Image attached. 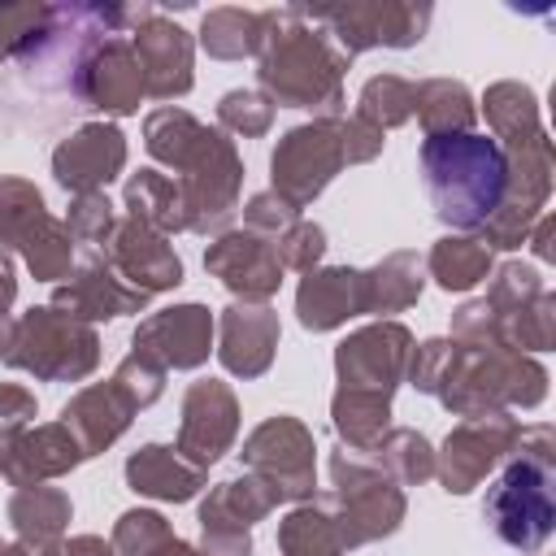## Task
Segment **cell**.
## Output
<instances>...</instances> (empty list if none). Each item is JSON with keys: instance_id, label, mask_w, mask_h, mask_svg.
I'll list each match as a JSON object with an SVG mask.
<instances>
[{"instance_id": "7402d4cb", "label": "cell", "mask_w": 556, "mask_h": 556, "mask_svg": "<svg viewBox=\"0 0 556 556\" xmlns=\"http://www.w3.org/2000/svg\"><path fill=\"white\" fill-rule=\"evenodd\" d=\"M213 334H217V348L213 352H217L222 369L235 374V378H243V382H252V378H261L274 365L282 326H278V313L269 304H243V300H235V304H226L217 313Z\"/></svg>"}, {"instance_id": "9c48e42d", "label": "cell", "mask_w": 556, "mask_h": 556, "mask_svg": "<svg viewBox=\"0 0 556 556\" xmlns=\"http://www.w3.org/2000/svg\"><path fill=\"white\" fill-rule=\"evenodd\" d=\"M308 17L352 61L369 48H413V43H421L434 9L430 4H404V0H348V4L308 9Z\"/></svg>"}, {"instance_id": "ab89813d", "label": "cell", "mask_w": 556, "mask_h": 556, "mask_svg": "<svg viewBox=\"0 0 556 556\" xmlns=\"http://www.w3.org/2000/svg\"><path fill=\"white\" fill-rule=\"evenodd\" d=\"M500 343L513 352H547L556 343V295L539 291L534 300H526L521 308L500 317Z\"/></svg>"}, {"instance_id": "7bdbcfd3", "label": "cell", "mask_w": 556, "mask_h": 556, "mask_svg": "<svg viewBox=\"0 0 556 556\" xmlns=\"http://www.w3.org/2000/svg\"><path fill=\"white\" fill-rule=\"evenodd\" d=\"M174 539V526L152 508H126L113 526V556H156Z\"/></svg>"}, {"instance_id": "83f0119b", "label": "cell", "mask_w": 556, "mask_h": 556, "mask_svg": "<svg viewBox=\"0 0 556 556\" xmlns=\"http://www.w3.org/2000/svg\"><path fill=\"white\" fill-rule=\"evenodd\" d=\"M9 526L17 534V543L26 547H56L70 530V517H74V504L61 486H48V482H35V486H17L9 495Z\"/></svg>"}, {"instance_id": "30bf717a", "label": "cell", "mask_w": 556, "mask_h": 556, "mask_svg": "<svg viewBox=\"0 0 556 556\" xmlns=\"http://www.w3.org/2000/svg\"><path fill=\"white\" fill-rule=\"evenodd\" d=\"M343 169L339 117H313L291 126L269 152V191L282 195L295 213L308 208Z\"/></svg>"}, {"instance_id": "6f0895ef", "label": "cell", "mask_w": 556, "mask_h": 556, "mask_svg": "<svg viewBox=\"0 0 556 556\" xmlns=\"http://www.w3.org/2000/svg\"><path fill=\"white\" fill-rule=\"evenodd\" d=\"M13 300H17V265H13V252L0 248V317H9Z\"/></svg>"}, {"instance_id": "f907efd6", "label": "cell", "mask_w": 556, "mask_h": 556, "mask_svg": "<svg viewBox=\"0 0 556 556\" xmlns=\"http://www.w3.org/2000/svg\"><path fill=\"white\" fill-rule=\"evenodd\" d=\"M48 17V4H0V65L30 39V30Z\"/></svg>"}, {"instance_id": "d6986e66", "label": "cell", "mask_w": 556, "mask_h": 556, "mask_svg": "<svg viewBox=\"0 0 556 556\" xmlns=\"http://www.w3.org/2000/svg\"><path fill=\"white\" fill-rule=\"evenodd\" d=\"M126 169V135L113 122H83L52 148V178L70 195L104 191Z\"/></svg>"}, {"instance_id": "f5cc1de1", "label": "cell", "mask_w": 556, "mask_h": 556, "mask_svg": "<svg viewBox=\"0 0 556 556\" xmlns=\"http://www.w3.org/2000/svg\"><path fill=\"white\" fill-rule=\"evenodd\" d=\"M0 417L4 421H17V426H30L39 417V400L30 387L22 382H0Z\"/></svg>"}, {"instance_id": "db71d44e", "label": "cell", "mask_w": 556, "mask_h": 556, "mask_svg": "<svg viewBox=\"0 0 556 556\" xmlns=\"http://www.w3.org/2000/svg\"><path fill=\"white\" fill-rule=\"evenodd\" d=\"M204 556H252V534H200Z\"/></svg>"}, {"instance_id": "11a10c76", "label": "cell", "mask_w": 556, "mask_h": 556, "mask_svg": "<svg viewBox=\"0 0 556 556\" xmlns=\"http://www.w3.org/2000/svg\"><path fill=\"white\" fill-rule=\"evenodd\" d=\"M552 239H556V217H552V213H539V222H534L530 235H526V243L534 248L539 261H552V256H556V243H552Z\"/></svg>"}, {"instance_id": "74e56055", "label": "cell", "mask_w": 556, "mask_h": 556, "mask_svg": "<svg viewBox=\"0 0 556 556\" xmlns=\"http://www.w3.org/2000/svg\"><path fill=\"white\" fill-rule=\"evenodd\" d=\"M369 456L395 486H421L434 478V443L413 426H391Z\"/></svg>"}, {"instance_id": "d4e9b609", "label": "cell", "mask_w": 556, "mask_h": 556, "mask_svg": "<svg viewBox=\"0 0 556 556\" xmlns=\"http://www.w3.org/2000/svg\"><path fill=\"white\" fill-rule=\"evenodd\" d=\"M278 504L282 495L265 478L243 469L208 486V495L200 500V534H252V526L265 521Z\"/></svg>"}, {"instance_id": "60d3db41", "label": "cell", "mask_w": 556, "mask_h": 556, "mask_svg": "<svg viewBox=\"0 0 556 556\" xmlns=\"http://www.w3.org/2000/svg\"><path fill=\"white\" fill-rule=\"evenodd\" d=\"M48 217L43 191L26 178H0V248L4 252H22V243L30 239V230Z\"/></svg>"}, {"instance_id": "681fc988", "label": "cell", "mask_w": 556, "mask_h": 556, "mask_svg": "<svg viewBox=\"0 0 556 556\" xmlns=\"http://www.w3.org/2000/svg\"><path fill=\"white\" fill-rule=\"evenodd\" d=\"M295 222H300V213H295L282 195H274V191H256V195L243 204V230H252V235L278 239V235H287Z\"/></svg>"}, {"instance_id": "8992f818", "label": "cell", "mask_w": 556, "mask_h": 556, "mask_svg": "<svg viewBox=\"0 0 556 556\" xmlns=\"http://www.w3.org/2000/svg\"><path fill=\"white\" fill-rule=\"evenodd\" d=\"M330 508L343 534V547H365L378 539H391L404 526L408 500L404 486H395L382 465L369 452H352V447H330Z\"/></svg>"}, {"instance_id": "7dc6e473", "label": "cell", "mask_w": 556, "mask_h": 556, "mask_svg": "<svg viewBox=\"0 0 556 556\" xmlns=\"http://www.w3.org/2000/svg\"><path fill=\"white\" fill-rule=\"evenodd\" d=\"M274 248H278L282 269L308 274V269H317V265H321V256H326V230H321L317 222H304V217H300L287 235H278V239H274Z\"/></svg>"}, {"instance_id": "cb8c5ba5", "label": "cell", "mask_w": 556, "mask_h": 556, "mask_svg": "<svg viewBox=\"0 0 556 556\" xmlns=\"http://www.w3.org/2000/svg\"><path fill=\"white\" fill-rule=\"evenodd\" d=\"M295 317L304 330H339L348 317H365V282L352 265H317L295 287Z\"/></svg>"}, {"instance_id": "816d5d0a", "label": "cell", "mask_w": 556, "mask_h": 556, "mask_svg": "<svg viewBox=\"0 0 556 556\" xmlns=\"http://www.w3.org/2000/svg\"><path fill=\"white\" fill-rule=\"evenodd\" d=\"M339 143H343V165H365L382 152L387 135L365 126L361 117H339Z\"/></svg>"}, {"instance_id": "7c38bea8", "label": "cell", "mask_w": 556, "mask_h": 556, "mask_svg": "<svg viewBox=\"0 0 556 556\" xmlns=\"http://www.w3.org/2000/svg\"><path fill=\"white\" fill-rule=\"evenodd\" d=\"M521 417L513 413H482V417H460L443 447L434 452V478L443 482L447 495H469L491 469L508 460L517 447Z\"/></svg>"}, {"instance_id": "f6af8a7d", "label": "cell", "mask_w": 556, "mask_h": 556, "mask_svg": "<svg viewBox=\"0 0 556 556\" xmlns=\"http://www.w3.org/2000/svg\"><path fill=\"white\" fill-rule=\"evenodd\" d=\"M539 291H547L543 274H539L534 265H526V261H508V265H500V269L491 274V287H486L482 300L491 304V313H495V321H500L504 313L521 308V304L534 300Z\"/></svg>"}, {"instance_id": "6da1fadb", "label": "cell", "mask_w": 556, "mask_h": 556, "mask_svg": "<svg viewBox=\"0 0 556 556\" xmlns=\"http://www.w3.org/2000/svg\"><path fill=\"white\" fill-rule=\"evenodd\" d=\"M130 26V4H52L30 39L9 56L0 83L4 130H52L61 117L87 113L83 70L91 52Z\"/></svg>"}, {"instance_id": "680465c9", "label": "cell", "mask_w": 556, "mask_h": 556, "mask_svg": "<svg viewBox=\"0 0 556 556\" xmlns=\"http://www.w3.org/2000/svg\"><path fill=\"white\" fill-rule=\"evenodd\" d=\"M0 556H56V547H43V552H39V547H26V543H17V539H13V543L0 539Z\"/></svg>"}, {"instance_id": "277c9868", "label": "cell", "mask_w": 556, "mask_h": 556, "mask_svg": "<svg viewBox=\"0 0 556 556\" xmlns=\"http://www.w3.org/2000/svg\"><path fill=\"white\" fill-rule=\"evenodd\" d=\"M482 517L500 543L534 556L556 526V430L521 426L500 478L486 486Z\"/></svg>"}, {"instance_id": "4fadbf2b", "label": "cell", "mask_w": 556, "mask_h": 556, "mask_svg": "<svg viewBox=\"0 0 556 556\" xmlns=\"http://www.w3.org/2000/svg\"><path fill=\"white\" fill-rule=\"evenodd\" d=\"M130 48L143 74V96L152 100H178L195 83V39L165 17L156 4H130Z\"/></svg>"}, {"instance_id": "f546056e", "label": "cell", "mask_w": 556, "mask_h": 556, "mask_svg": "<svg viewBox=\"0 0 556 556\" xmlns=\"http://www.w3.org/2000/svg\"><path fill=\"white\" fill-rule=\"evenodd\" d=\"M361 282H365V313H374L378 321H391V313H404L421 300L426 265L417 252H391L378 265L361 269Z\"/></svg>"}, {"instance_id": "3957f363", "label": "cell", "mask_w": 556, "mask_h": 556, "mask_svg": "<svg viewBox=\"0 0 556 556\" xmlns=\"http://www.w3.org/2000/svg\"><path fill=\"white\" fill-rule=\"evenodd\" d=\"M430 208L452 230H478L508 191V156L491 135H426L417 152Z\"/></svg>"}, {"instance_id": "52a82bcc", "label": "cell", "mask_w": 556, "mask_h": 556, "mask_svg": "<svg viewBox=\"0 0 556 556\" xmlns=\"http://www.w3.org/2000/svg\"><path fill=\"white\" fill-rule=\"evenodd\" d=\"M4 365L35 374L39 382H83L100 365V334L52 304H35L13 321Z\"/></svg>"}, {"instance_id": "9f6ffc18", "label": "cell", "mask_w": 556, "mask_h": 556, "mask_svg": "<svg viewBox=\"0 0 556 556\" xmlns=\"http://www.w3.org/2000/svg\"><path fill=\"white\" fill-rule=\"evenodd\" d=\"M56 556H113V543H104L100 534H74L56 543Z\"/></svg>"}, {"instance_id": "f1b7e54d", "label": "cell", "mask_w": 556, "mask_h": 556, "mask_svg": "<svg viewBox=\"0 0 556 556\" xmlns=\"http://www.w3.org/2000/svg\"><path fill=\"white\" fill-rule=\"evenodd\" d=\"M122 204H126V217L156 230V235H178L187 230V200H182V187L178 178L161 174V169H139L126 178V191H122Z\"/></svg>"}, {"instance_id": "ee69618b", "label": "cell", "mask_w": 556, "mask_h": 556, "mask_svg": "<svg viewBox=\"0 0 556 556\" xmlns=\"http://www.w3.org/2000/svg\"><path fill=\"white\" fill-rule=\"evenodd\" d=\"M274 126V104L269 96L252 91V87H235L217 100V130L226 135H243V139H261Z\"/></svg>"}, {"instance_id": "2e32d148", "label": "cell", "mask_w": 556, "mask_h": 556, "mask_svg": "<svg viewBox=\"0 0 556 556\" xmlns=\"http://www.w3.org/2000/svg\"><path fill=\"white\" fill-rule=\"evenodd\" d=\"M235 434H239V400L230 382L222 378L191 382L182 391V421H178L174 452L208 473V465H217L235 447Z\"/></svg>"}, {"instance_id": "ffe728a7", "label": "cell", "mask_w": 556, "mask_h": 556, "mask_svg": "<svg viewBox=\"0 0 556 556\" xmlns=\"http://www.w3.org/2000/svg\"><path fill=\"white\" fill-rule=\"evenodd\" d=\"M148 300H152V295H143V291H135L130 282H122V278L109 269V261H104L100 252H91L87 261H78V265L52 287V300H48V304H52L56 313L74 317V321L96 326V321H113V317H126V313H143Z\"/></svg>"}, {"instance_id": "ac0fdd59", "label": "cell", "mask_w": 556, "mask_h": 556, "mask_svg": "<svg viewBox=\"0 0 556 556\" xmlns=\"http://www.w3.org/2000/svg\"><path fill=\"white\" fill-rule=\"evenodd\" d=\"M204 269L243 304H269V295H278L282 287V261L274 239L252 235V230H226L208 243L204 252Z\"/></svg>"}, {"instance_id": "484cf974", "label": "cell", "mask_w": 556, "mask_h": 556, "mask_svg": "<svg viewBox=\"0 0 556 556\" xmlns=\"http://www.w3.org/2000/svg\"><path fill=\"white\" fill-rule=\"evenodd\" d=\"M135 413H139V408H135V404L126 400V391L109 378V382H91V387L74 391L70 404L61 408V421L70 426V434L83 443V452H87V460H91V456H100L104 447H113V443L126 434V426H130Z\"/></svg>"}, {"instance_id": "44dd1931", "label": "cell", "mask_w": 556, "mask_h": 556, "mask_svg": "<svg viewBox=\"0 0 556 556\" xmlns=\"http://www.w3.org/2000/svg\"><path fill=\"white\" fill-rule=\"evenodd\" d=\"M100 256L109 261V269L130 282L135 291L143 295H156V291H174L182 282V256L174 252V243L130 217H117L109 243L100 248Z\"/></svg>"}, {"instance_id": "1f68e13d", "label": "cell", "mask_w": 556, "mask_h": 556, "mask_svg": "<svg viewBox=\"0 0 556 556\" xmlns=\"http://www.w3.org/2000/svg\"><path fill=\"white\" fill-rule=\"evenodd\" d=\"M413 117L426 135H465L478 122V104L456 78H421L413 83Z\"/></svg>"}, {"instance_id": "8fae6325", "label": "cell", "mask_w": 556, "mask_h": 556, "mask_svg": "<svg viewBox=\"0 0 556 556\" xmlns=\"http://www.w3.org/2000/svg\"><path fill=\"white\" fill-rule=\"evenodd\" d=\"M239 460L248 473L265 478L282 495V504H304L317 495V443L313 430L291 413L265 417L243 439Z\"/></svg>"}, {"instance_id": "b9f144b4", "label": "cell", "mask_w": 556, "mask_h": 556, "mask_svg": "<svg viewBox=\"0 0 556 556\" xmlns=\"http://www.w3.org/2000/svg\"><path fill=\"white\" fill-rule=\"evenodd\" d=\"M17 256L26 261V269H30L39 282H61V278L74 269V235H70V226H65L61 217L48 213V217L30 230V239L22 243Z\"/></svg>"}, {"instance_id": "d6a6232c", "label": "cell", "mask_w": 556, "mask_h": 556, "mask_svg": "<svg viewBox=\"0 0 556 556\" xmlns=\"http://www.w3.org/2000/svg\"><path fill=\"white\" fill-rule=\"evenodd\" d=\"M265 9H239V4H222V9H208L204 22H200V48L217 61H243V56H256L261 43H265Z\"/></svg>"}, {"instance_id": "5bb4252c", "label": "cell", "mask_w": 556, "mask_h": 556, "mask_svg": "<svg viewBox=\"0 0 556 556\" xmlns=\"http://www.w3.org/2000/svg\"><path fill=\"white\" fill-rule=\"evenodd\" d=\"M408 356H413V330L404 321H369L334 348V378L343 391L391 400L408 374Z\"/></svg>"}, {"instance_id": "8d00e7d4", "label": "cell", "mask_w": 556, "mask_h": 556, "mask_svg": "<svg viewBox=\"0 0 556 556\" xmlns=\"http://www.w3.org/2000/svg\"><path fill=\"white\" fill-rule=\"evenodd\" d=\"M204 122L200 117H191L187 109H178V104H161V109H152L148 117H143V148H148V156L152 161H161V165H169L174 174H178V165L195 152V143L204 139Z\"/></svg>"}, {"instance_id": "4dcf8cb0", "label": "cell", "mask_w": 556, "mask_h": 556, "mask_svg": "<svg viewBox=\"0 0 556 556\" xmlns=\"http://www.w3.org/2000/svg\"><path fill=\"white\" fill-rule=\"evenodd\" d=\"M278 547H282V556H343L348 552L326 491L295 504L278 521Z\"/></svg>"}, {"instance_id": "f35d334b", "label": "cell", "mask_w": 556, "mask_h": 556, "mask_svg": "<svg viewBox=\"0 0 556 556\" xmlns=\"http://www.w3.org/2000/svg\"><path fill=\"white\" fill-rule=\"evenodd\" d=\"M352 117H361L365 126H374L382 135L395 130V126H404L413 117V83L400 78V74H374V78H365Z\"/></svg>"}, {"instance_id": "91938a15", "label": "cell", "mask_w": 556, "mask_h": 556, "mask_svg": "<svg viewBox=\"0 0 556 556\" xmlns=\"http://www.w3.org/2000/svg\"><path fill=\"white\" fill-rule=\"evenodd\" d=\"M156 556H204V552H200V543H187V539H178V534H174Z\"/></svg>"}, {"instance_id": "603a6c76", "label": "cell", "mask_w": 556, "mask_h": 556, "mask_svg": "<svg viewBox=\"0 0 556 556\" xmlns=\"http://www.w3.org/2000/svg\"><path fill=\"white\" fill-rule=\"evenodd\" d=\"M139 100H143V74H139L135 48L130 39L109 35L83 70V104L104 117H130L139 113Z\"/></svg>"}, {"instance_id": "ba28073f", "label": "cell", "mask_w": 556, "mask_h": 556, "mask_svg": "<svg viewBox=\"0 0 556 556\" xmlns=\"http://www.w3.org/2000/svg\"><path fill=\"white\" fill-rule=\"evenodd\" d=\"M178 187L187 200V230L204 239L226 235L239 213V187H243V161L235 152V139L208 126L195 152L178 165Z\"/></svg>"}, {"instance_id": "7a4b0ae2", "label": "cell", "mask_w": 556, "mask_h": 556, "mask_svg": "<svg viewBox=\"0 0 556 556\" xmlns=\"http://www.w3.org/2000/svg\"><path fill=\"white\" fill-rule=\"evenodd\" d=\"M265 43L256 52L261 96L278 109H308L317 117H343V70L352 65L334 39L308 17L304 4L265 9Z\"/></svg>"}, {"instance_id": "5b68a950", "label": "cell", "mask_w": 556, "mask_h": 556, "mask_svg": "<svg viewBox=\"0 0 556 556\" xmlns=\"http://www.w3.org/2000/svg\"><path fill=\"white\" fill-rule=\"evenodd\" d=\"M543 395H547V369L534 356L513 352L504 343H456V339L447 369L434 387V400L456 417L539 408Z\"/></svg>"}, {"instance_id": "d590c367", "label": "cell", "mask_w": 556, "mask_h": 556, "mask_svg": "<svg viewBox=\"0 0 556 556\" xmlns=\"http://www.w3.org/2000/svg\"><path fill=\"white\" fill-rule=\"evenodd\" d=\"M330 421L343 447L352 452H374L378 439L391 430V400L365 395V391H334L330 395Z\"/></svg>"}, {"instance_id": "9a60e30c", "label": "cell", "mask_w": 556, "mask_h": 556, "mask_svg": "<svg viewBox=\"0 0 556 556\" xmlns=\"http://www.w3.org/2000/svg\"><path fill=\"white\" fill-rule=\"evenodd\" d=\"M87 460L83 443L70 434L65 421H39V426H0V478L9 486H35L74 473Z\"/></svg>"}, {"instance_id": "bcb514c9", "label": "cell", "mask_w": 556, "mask_h": 556, "mask_svg": "<svg viewBox=\"0 0 556 556\" xmlns=\"http://www.w3.org/2000/svg\"><path fill=\"white\" fill-rule=\"evenodd\" d=\"M74 243H87L91 252H100L117 226V208L104 191H87V195H74L70 200V217H65Z\"/></svg>"}, {"instance_id": "e575fe53", "label": "cell", "mask_w": 556, "mask_h": 556, "mask_svg": "<svg viewBox=\"0 0 556 556\" xmlns=\"http://www.w3.org/2000/svg\"><path fill=\"white\" fill-rule=\"evenodd\" d=\"M426 278H434V287L443 291H473L478 282L491 278V248L478 235H443L434 239L430 256L421 261Z\"/></svg>"}, {"instance_id": "c3c4849f", "label": "cell", "mask_w": 556, "mask_h": 556, "mask_svg": "<svg viewBox=\"0 0 556 556\" xmlns=\"http://www.w3.org/2000/svg\"><path fill=\"white\" fill-rule=\"evenodd\" d=\"M113 382L126 391V400H130L135 408H148V404H156L161 391H165V369L152 365V361L139 356V352H126L122 365L113 369Z\"/></svg>"}, {"instance_id": "836d02e7", "label": "cell", "mask_w": 556, "mask_h": 556, "mask_svg": "<svg viewBox=\"0 0 556 556\" xmlns=\"http://www.w3.org/2000/svg\"><path fill=\"white\" fill-rule=\"evenodd\" d=\"M482 113H486V126H491V139L500 148H513L521 139H534L543 135V117H539V96L526 87V83H491L482 91Z\"/></svg>"}, {"instance_id": "4316f807", "label": "cell", "mask_w": 556, "mask_h": 556, "mask_svg": "<svg viewBox=\"0 0 556 556\" xmlns=\"http://www.w3.org/2000/svg\"><path fill=\"white\" fill-rule=\"evenodd\" d=\"M126 486L135 495L161 500V504H187L204 486V469L182 460L169 443H143L139 452L126 456Z\"/></svg>"}, {"instance_id": "e0dca14e", "label": "cell", "mask_w": 556, "mask_h": 556, "mask_svg": "<svg viewBox=\"0 0 556 556\" xmlns=\"http://www.w3.org/2000/svg\"><path fill=\"white\" fill-rule=\"evenodd\" d=\"M213 308L208 304H169L161 313H148L135 334H130V352L148 356L152 365L169 369H200L213 352Z\"/></svg>"}, {"instance_id": "94428289", "label": "cell", "mask_w": 556, "mask_h": 556, "mask_svg": "<svg viewBox=\"0 0 556 556\" xmlns=\"http://www.w3.org/2000/svg\"><path fill=\"white\" fill-rule=\"evenodd\" d=\"M9 334H13V321L0 317V361H4V352H9Z\"/></svg>"}]
</instances>
